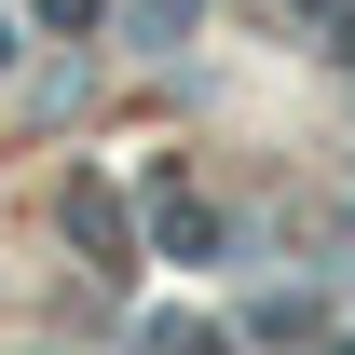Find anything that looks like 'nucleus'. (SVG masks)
<instances>
[{
  "label": "nucleus",
  "mask_w": 355,
  "mask_h": 355,
  "mask_svg": "<svg viewBox=\"0 0 355 355\" xmlns=\"http://www.w3.org/2000/svg\"><path fill=\"white\" fill-rule=\"evenodd\" d=\"M69 219H83V246H96V260H123V205H110V191H69Z\"/></svg>",
  "instance_id": "nucleus-1"
},
{
  "label": "nucleus",
  "mask_w": 355,
  "mask_h": 355,
  "mask_svg": "<svg viewBox=\"0 0 355 355\" xmlns=\"http://www.w3.org/2000/svg\"><path fill=\"white\" fill-rule=\"evenodd\" d=\"M123 28H150V42H164V28H191V0H123Z\"/></svg>",
  "instance_id": "nucleus-2"
},
{
  "label": "nucleus",
  "mask_w": 355,
  "mask_h": 355,
  "mask_svg": "<svg viewBox=\"0 0 355 355\" xmlns=\"http://www.w3.org/2000/svg\"><path fill=\"white\" fill-rule=\"evenodd\" d=\"M328 355H355V342H328Z\"/></svg>",
  "instance_id": "nucleus-3"
}]
</instances>
